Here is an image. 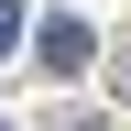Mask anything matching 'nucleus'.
I'll return each mask as SVG.
<instances>
[{
	"instance_id": "nucleus-1",
	"label": "nucleus",
	"mask_w": 131,
	"mask_h": 131,
	"mask_svg": "<svg viewBox=\"0 0 131 131\" xmlns=\"http://www.w3.org/2000/svg\"><path fill=\"white\" fill-rule=\"evenodd\" d=\"M33 55H44V77H88V55H98V33L77 22V11H55V22L33 33Z\"/></svg>"
},
{
	"instance_id": "nucleus-2",
	"label": "nucleus",
	"mask_w": 131,
	"mask_h": 131,
	"mask_svg": "<svg viewBox=\"0 0 131 131\" xmlns=\"http://www.w3.org/2000/svg\"><path fill=\"white\" fill-rule=\"evenodd\" d=\"M11 44H22V0H0V55H11Z\"/></svg>"
},
{
	"instance_id": "nucleus-3",
	"label": "nucleus",
	"mask_w": 131,
	"mask_h": 131,
	"mask_svg": "<svg viewBox=\"0 0 131 131\" xmlns=\"http://www.w3.org/2000/svg\"><path fill=\"white\" fill-rule=\"evenodd\" d=\"M120 77H131V55H120Z\"/></svg>"
}]
</instances>
